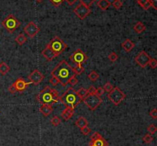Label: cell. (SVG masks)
<instances>
[{
	"mask_svg": "<svg viewBox=\"0 0 157 146\" xmlns=\"http://www.w3.org/2000/svg\"><path fill=\"white\" fill-rule=\"evenodd\" d=\"M51 77H55L59 80L60 84L65 86L68 84L71 77L75 75L73 67L66 61H62L57 65L51 73Z\"/></svg>",
	"mask_w": 157,
	"mask_h": 146,
	"instance_id": "1",
	"label": "cell"
},
{
	"mask_svg": "<svg viewBox=\"0 0 157 146\" xmlns=\"http://www.w3.org/2000/svg\"><path fill=\"white\" fill-rule=\"evenodd\" d=\"M37 100L42 105H48L52 107L53 105L60 102V96L58 90L46 86L37 95Z\"/></svg>",
	"mask_w": 157,
	"mask_h": 146,
	"instance_id": "2",
	"label": "cell"
},
{
	"mask_svg": "<svg viewBox=\"0 0 157 146\" xmlns=\"http://www.w3.org/2000/svg\"><path fill=\"white\" fill-rule=\"evenodd\" d=\"M82 100L79 97L77 91L72 87H69L65 91L61 96H60V102L65 105V107H71L75 109V107L80 104Z\"/></svg>",
	"mask_w": 157,
	"mask_h": 146,
	"instance_id": "3",
	"label": "cell"
},
{
	"mask_svg": "<svg viewBox=\"0 0 157 146\" xmlns=\"http://www.w3.org/2000/svg\"><path fill=\"white\" fill-rule=\"evenodd\" d=\"M49 49L57 56L58 57L67 48V45L66 43L63 42L61 38L56 36L51 40L50 42L46 45Z\"/></svg>",
	"mask_w": 157,
	"mask_h": 146,
	"instance_id": "4",
	"label": "cell"
},
{
	"mask_svg": "<svg viewBox=\"0 0 157 146\" xmlns=\"http://www.w3.org/2000/svg\"><path fill=\"white\" fill-rule=\"evenodd\" d=\"M2 26L8 31L9 33H13L18 28L20 27L21 23L16 19V17L13 15H8L6 19L2 21Z\"/></svg>",
	"mask_w": 157,
	"mask_h": 146,
	"instance_id": "5",
	"label": "cell"
},
{
	"mask_svg": "<svg viewBox=\"0 0 157 146\" xmlns=\"http://www.w3.org/2000/svg\"><path fill=\"white\" fill-rule=\"evenodd\" d=\"M82 101L92 111L95 110L102 103V99L101 98V96H97L96 94H88Z\"/></svg>",
	"mask_w": 157,
	"mask_h": 146,
	"instance_id": "6",
	"label": "cell"
},
{
	"mask_svg": "<svg viewBox=\"0 0 157 146\" xmlns=\"http://www.w3.org/2000/svg\"><path fill=\"white\" fill-rule=\"evenodd\" d=\"M107 98L113 102V105L118 106L126 98V95L119 87H113V90L107 94Z\"/></svg>",
	"mask_w": 157,
	"mask_h": 146,
	"instance_id": "7",
	"label": "cell"
},
{
	"mask_svg": "<svg viewBox=\"0 0 157 146\" xmlns=\"http://www.w3.org/2000/svg\"><path fill=\"white\" fill-rule=\"evenodd\" d=\"M88 59V55L84 52H83L81 49H80V48L77 49L70 57V60L77 65L82 64L83 63L86 62Z\"/></svg>",
	"mask_w": 157,
	"mask_h": 146,
	"instance_id": "8",
	"label": "cell"
},
{
	"mask_svg": "<svg viewBox=\"0 0 157 146\" xmlns=\"http://www.w3.org/2000/svg\"><path fill=\"white\" fill-rule=\"evenodd\" d=\"M74 12L75 13V15L79 18L81 20H83L86 18L88 15H89L91 10H90V7L87 6L86 5L83 4V3H80L78 6L76 7L74 9Z\"/></svg>",
	"mask_w": 157,
	"mask_h": 146,
	"instance_id": "9",
	"label": "cell"
},
{
	"mask_svg": "<svg viewBox=\"0 0 157 146\" xmlns=\"http://www.w3.org/2000/svg\"><path fill=\"white\" fill-rule=\"evenodd\" d=\"M24 31L30 38H33L38 35L40 31V28L34 21H30L24 28Z\"/></svg>",
	"mask_w": 157,
	"mask_h": 146,
	"instance_id": "10",
	"label": "cell"
},
{
	"mask_svg": "<svg viewBox=\"0 0 157 146\" xmlns=\"http://www.w3.org/2000/svg\"><path fill=\"white\" fill-rule=\"evenodd\" d=\"M151 57L148 55L146 51H142L140 54L135 57V61L138 65H140L142 68H145L147 65L149 64Z\"/></svg>",
	"mask_w": 157,
	"mask_h": 146,
	"instance_id": "11",
	"label": "cell"
},
{
	"mask_svg": "<svg viewBox=\"0 0 157 146\" xmlns=\"http://www.w3.org/2000/svg\"><path fill=\"white\" fill-rule=\"evenodd\" d=\"M28 78L29 81L31 82V84H35V85H38L44 80V76L38 69H35L30 73Z\"/></svg>",
	"mask_w": 157,
	"mask_h": 146,
	"instance_id": "12",
	"label": "cell"
},
{
	"mask_svg": "<svg viewBox=\"0 0 157 146\" xmlns=\"http://www.w3.org/2000/svg\"><path fill=\"white\" fill-rule=\"evenodd\" d=\"M90 143L95 146H108V143L99 132H94L90 137Z\"/></svg>",
	"mask_w": 157,
	"mask_h": 146,
	"instance_id": "13",
	"label": "cell"
},
{
	"mask_svg": "<svg viewBox=\"0 0 157 146\" xmlns=\"http://www.w3.org/2000/svg\"><path fill=\"white\" fill-rule=\"evenodd\" d=\"M13 84L15 85L17 91H19V92L20 93L25 91V90H26V88H27L30 84H32L30 81L29 82L25 81L23 78H18Z\"/></svg>",
	"mask_w": 157,
	"mask_h": 146,
	"instance_id": "14",
	"label": "cell"
},
{
	"mask_svg": "<svg viewBox=\"0 0 157 146\" xmlns=\"http://www.w3.org/2000/svg\"><path fill=\"white\" fill-rule=\"evenodd\" d=\"M74 109H72L71 107H65L61 113V117L64 119V120L67 121L71 119L72 116L74 115Z\"/></svg>",
	"mask_w": 157,
	"mask_h": 146,
	"instance_id": "15",
	"label": "cell"
},
{
	"mask_svg": "<svg viewBox=\"0 0 157 146\" xmlns=\"http://www.w3.org/2000/svg\"><path fill=\"white\" fill-rule=\"evenodd\" d=\"M121 46L122 48H124L126 52H130V51L133 49L134 47H135V44H134L131 40L127 38V39H126L125 41L122 43Z\"/></svg>",
	"mask_w": 157,
	"mask_h": 146,
	"instance_id": "16",
	"label": "cell"
},
{
	"mask_svg": "<svg viewBox=\"0 0 157 146\" xmlns=\"http://www.w3.org/2000/svg\"><path fill=\"white\" fill-rule=\"evenodd\" d=\"M42 54L43 55V57H44V58H46L48 61H52L53 59L58 57L56 54H54V53H53L47 46L45 47V48H44V50L42 51Z\"/></svg>",
	"mask_w": 157,
	"mask_h": 146,
	"instance_id": "17",
	"label": "cell"
},
{
	"mask_svg": "<svg viewBox=\"0 0 157 146\" xmlns=\"http://www.w3.org/2000/svg\"><path fill=\"white\" fill-rule=\"evenodd\" d=\"M40 113H42L44 116H48L51 113H52V107L48 106V105H42V107L39 109Z\"/></svg>",
	"mask_w": 157,
	"mask_h": 146,
	"instance_id": "18",
	"label": "cell"
},
{
	"mask_svg": "<svg viewBox=\"0 0 157 146\" xmlns=\"http://www.w3.org/2000/svg\"><path fill=\"white\" fill-rule=\"evenodd\" d=\"M75 125L77 127H78L80 129H81L82 128L88 126V121L87 120L86 118H84V116H80L79 118L77 119Z\"/></svg>",
	"mask_w": 157,
	"mask_h": 146,
	"instance_id": "19",
	"label": "cell"
},
{
	"mask_svg": "<svg viewBox=\"0 0 157 146\" xmlns=\"http://www.w3.org/2000/svg\"><path fill=\"white\" fill-rule=\"evenodd\" d=\"M97 5L99 8L102 10H107L111 6V2L109 0H98V2H97Z\"/></svg>",
	"mask_w": 157,
	"mask_h": 146,
	"instance_id": "20",
	"label": "cell"
},
{
	"mask_svg": "<svg viewBox=\"0 0 157 146\" xmlns=\"http://www.w3.org/2000/svg\"><path fill=\"white\" fill-rule=\"evenodd\" d=\"M133 30L135 31L136 33L141 34L146 30V26H145V25L142 23V22L138 21V22L136 23V25L133 26Z\"/></svg>",
	"mask_w": 157,
	"mask_h": 146,
	"instance_id": "21",
	"label": "cell"
},
{
	"mask_svg": "<svg viewBox=\"0 0 157 146\" xmlns=\"http://www.w3.org/2000/svg\"><path fill=\"white\" fill-rule=\"evenodd\" d=\"M9 71H10V67H9V66L6 63H0V73L2 75H6Z\"/></svg>",
	"mask_w": 157,
	"mask_h": 146,
	"instance_id": "22",
	"label": "cell"
},
{
	"mask_svg": "<svg viewBox=\"0 0 157 146\" xmlns=\"http://www.w3.org/2000/svg\"><path fill=\"white\" fill-rule=\"evenodd\" d=\"M137 3L145 10H148L150 7H152L149 0H137Z\"/></svg>",
	"mask_w": 157,
	"mask_h": 146,
	"instance_id": "23",
	"label": "cell"
},
{
	"mask_svg": "<svg viewBox=\"0 0 157 146\" xmlns=\"http://www.w3.org/2000/svg\"><path fill=\"white\" fill-rule=\"evenodd\" d=\"M15 42L19 45H23L25 42H27V38L25 37L24 34H19V35L17 36L15 39Z\"/></svg>",
	"mask_w": 157,
	"mask_h": 146,
	"instance_id": "24",
	"label": "cell"
},
{
	"mask_svg": "<svg viewBox=\"0 0 157 146\" xmlns=\"http://www.w3.org/2000/svg\"><path fill=\"white\" fill-rule=\"evenodd\" d=\"M88 79L90 80V81L95 82L98 80V78L100 77V75H99V73H97V72H96V71H92L90 73H89V74H88Z\"/></svg>",
	"mask_w": 157,
	"mask_h": 146,
	"instance_id": "25",
	"label": "cell"
},
{
	"mask_svg": "<svg viewBox=\"0 0 157 146\" xmlns=\"http://www.w3.org/2000/svg\"><path fill=\"white\" fill-rule=\"evenodd\" d=\"M77 93H78V95L79 96V97L82 100H84L85 97H86L88 95V90L87 89H85V88H80L79 90L77 91Z\"/></svg>",
	"mask_w": 157,
	"mask_h": 146,
	"instance_id": "26",
	"label": "cell"
},
{
	"mask_svg": "<svg viewBox=\"0 0 157 146\" xmlns=\"http://www.w3.org/2000/svg\"><path fill=\"white\" fill-rule=\"evenodd\" d=\"M73 70L76 76L81 75V73L84 71V67H83L81 64H79V65H77L76 67H73Z\"/></svg>",
	"mask_w": 157,
	"mask_h": 146,
	"instance_id": "27",
	"label": "cell"
},
{
	"mask_svg": "<svg viewBox=\"0 0 157 146\" xmlns=\"http://www.w3.org/2000/svg\"><path fill=\"white\" fill-rule=\"evenodd\" d=\"M142 141L146 143V144H150L151 142L153 141V137L151 136L150 134H146L143 138H142Z\"/></svg>",
	"mask_w": 157,
	"mask_h": 146,
	"instance_id": "28",
	"label": "cell"
},
{
	"mask_svg": "<svg viewBox=\"0 0 157 146\" xmlns=\"http://www.w3.org/2000/svg\"><path fill=\"white\" fill-rule=\"evenodd\" d=\"M51 125H52L53 126L56 127V126H58V125H59L61 124V119H60L58 116H54L52 119H51Z\"/></svg>",
	"mask_w": 157,
	"mask_h": 146,
	"instance_id": "29",
	"label": "cell"
},
{
	"mask_svg": "<svg viewBox=\"0 0 157 146\" xmlns=\"http://www.w3.org/2000/svg\"><path fill=\"white\" fill-rule=\"evenodd\" d=\"M111 5H113V8L115 9H117L119 10V8H121V7L123 6V2H121V0H114Z\"/></svg>",
	"mask_w": 157,
	"mask_h": 146,
	"instance_id": "30",
	"label": "cell"
},
{
	"mask_svg": "<svg viewBox=\"0 0 157 146\" xmlns=\"http://www.w3.org/2000/svg\"><path fill=\"white\" fill-rule=\"evenodd\" d=\"M103 88H104V90L105 92H107L109 93L111 90L113 89V86L112 85L110 82H107V83L104 85V87Z\"/></svg>",
	"mask_w": 157,
	"mask_h": 146,
	"instance_id": "31",
	"label": "cell"
},
{
	"mask_svg": "<svg viewBox=\"0 0 157 146\" xmlns=\"http://www.w3.org/2000/svg\"><path fill=\"white\" fill-rule=\"evenodd\" d=\"M147 131H149V133L150 135H153V134H155L157 131V127L154 124H151L147 128Z\"/></svg>",
	"mask_w": 157,
	"mask_h": 146,
	"instance_id": "32",
	"label": "cell"
},
{
	"mask_svg": "<svg viewBox=\"0 0 157 146\" xmlns=\"http://www.w3.org/2000/svg\"><path fill=\"white\" fill-rule=\"evenodd\" d=\"M108 58H109V60L111 62H115V61H117L118 59L117 54L115 52H111L110 54L108 55Z\"/></svg>",
	"mask_w": 157,
	"mask_h": 146,
	"instance_id": "33",
	"label": "cell"
},
{
	"mask_svg": "<svg viewBox=\"0 0 157 146\" xmlns=\"http://www.w3.org/2000/svg\"><path fill=\"white\" fill-rule=\"evenodd\" d=\"M78 83V80L77 79V77H76V75L73 76L72 77H71L69 80V81H68V84H70L71 86H75L76 84Z\"/></svg>",
	"mask_w": 157,
	"mask_h": 146,
	"instance_id": "34",
	"label": "cell"
},
{
	"mask_svg": "<svg viewBox=\"0 0 157 146\" xmlns=\"http://www.w3.org/2000/svg\"><path fill=\"white\" fill-rule=\"evenodd\" d=\"M149 67H150L151 68H153V69L156 68L157 60H156V59H154V58H151L150 61H149Z\"/></svg>",
	"mask_w": 157,
	"mask_h": 146,
	"instance_id": "35",
	"label": "cell"
},
{
	"mask_svg": "<svg viewBox=\"0 0 157 146\" xmlns=\"http://www.w3.org/2000/svg\"><path fill=\"white\" fill-rule=\"evenodd\" d=\"M81 133L83 134V135H84V136H88V135H89V134L90 133L91 129H90L88 126H86V127L81 129Z\"/></svg>",
	"mask_w": 157,
	"mask_h": 146,
	"instance_id": "36",
	"label": "cell"
},
{
	"mask_svg": "<svg viewBox=\"0 0 157 146\" xmlns=\"http://www.w3.org/2000/svg\"><path fill=\"white\" fill-rule=\"evenodd\" d=\"M54 6L55 7H58L60 6V5H61L64 2L65 0H49Z\"/></svg>",
	"mask_w": 157,
	"mask_h": 146,
	"instance_id": "37",
	"label": "cell"
},
{
	"mask_svg": "<svg viewBox=\"0 0 157 146\" xmlns=\"http://www.w3.org/2000/svg\"><path fill=\"white\" fill-rule=\"evenodd\" d=\"M80 1H81V2L83 3V4L86 5L87 6L90 7L94 2H96L97 0H80Z\"/></svg>",
	"mask_w": 157,
	"mask_h": 146,
	"instance_id": "38",
	"label": "cell"
},
{
	"mask_svg": "<svg viewBox=\"0 0 157 146\" xmlns=\"http://www.w3.org/2000/svg\"><path fill=\"white\" fill-rule=\"evenodd\" d=\"M50 84H51L52 86H55L58 84H60V81H59V80L58 78H56L55 77H52L50 79Z\"/></svg>",
	"mask_w": 157,
	"mask_h": 146,
	"instance_id": "39",
	"label": "cell"
},
{
	"mask_svg": "<svg viewBox=\"0 0 157 146\" xmlns=\"http://www.w3.org/2000/svg\"><path fill=\"white\" fill-rule=\"evenodd\" d=\"M149 116H150L152 119H157V109H151L150 112H149Z\"/></svg>",
	"mask_w": 157,
	"mask_h": 146,
	"instance_id": "40",
	"label": "cell"
},
{
	"mask_svg": "<svg viewBox=\"0 0 157 146\" xmlns=\"http://www.w3.org/2000/svg\"><path fill=\"white\" fill-rule=\"evenodd\" d=\"M105 91L104 90V88L103 87H98L96 89V95L98 96H101L103 95V94L104 93Z\"/></svg>",
	"mask_w": 157,
	"mask_h": 146,
	"instance_id": "41",
	"label": "cell"
},
{
	"mask_svg": "<svg viewBox=\"0 0 157 146\" xmlns=\"http://www.w3.org/2000/svg\"><path fill=\"white\" fill-rule=\"evenodd\" d=\"M8 92L10 93H12V94H14V93H15L17 92L16 88H15L14 84H13L11 86H9V87H8Z\"/></svg>",
	"mask_w": 157,
	"mask_h": 146,
	"instance_id": "42",
	"label": "cell"
},
{
	"mask_svg": "<svg viewBox=\"0 0 157 146\" xmlns=\"http://www.w3.org/2000/svg\"><path fill=\"white\" fill-rule=\"evenodd\" d=\"M88 94H95L96 93V88L94 86H90L88 89Z\"/></svg>",
	"mask_w": 157,
	"mask_h": 146,
	"instance_id": "43",
	"label": "cell"
},
{
	"mask_svg": "<svg viewBox=\"0 0 157 146\" xmlns=\"http://www.w3.org/2000/svg\"><path fill=\"white\" fill-rule=\"evenodd\" d=\"M151 3V6L154 9L157 10V0H149Z\"/></svg>",
	"mask_w": 157,
	"mask_h": 146,
	"instance_id": "44",
	"label": "cell"
},
{
	"mask_svg": "<svg viewBox=\"0 0 157 146\" xmlns=\"http://www.w3.org/2000/svg\"><path fill=\"white\" fill-rule=\"evenodd\" d=\"M65 1H66V2L70 5V6H73V5L74 4V3H75L78 0H65Z\"/></svg>",
	"mask_w": 157,
	"mask_h": 146,
	"instance_id": "45",
	"label": "cell"
},
{
	"mask_svg": "<svg viewBox=\"0 0 157 146\" xmlns=\"http://www.w3.org/2000/svg\"><path fill=\"white\" fill-rule=\"evenodd\" d=\"M89 146H95V145H93V144H91V143H90V142H89Z\"/></svg>",
	"mask_w": 157,
	"mask_h": 146,
	"instance_id": "46",
	"label": "cell"
},
{
	"mask_svg": "<svg viewBox=\"0 0 157 146\" xmlns=\"http://www.w3.org/2000/svg\"><path fill=\"white\" fill-rule=\"evenodd\" d=\"M36 1H37L38 2H42V1H43V0H36Z\"/></svg>",
	"mask_w": 157,
	"mask_h": 146,
	"instance_id": "47",
	"label": "cell"
}]
</instances>
